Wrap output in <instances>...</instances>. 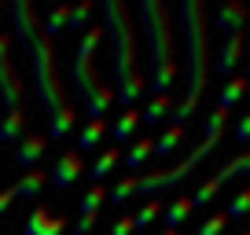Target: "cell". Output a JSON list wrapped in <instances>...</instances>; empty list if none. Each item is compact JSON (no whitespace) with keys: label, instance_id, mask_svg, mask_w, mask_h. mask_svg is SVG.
Listing matches in <instances>:
<instances>
[{"label":"cell","instance_id":"6da1fadb","mask_svg":"<svg viewBox=\"0 0 250 235\" xmlns=\"http://www.w3.org/2000/svg\"><path fill=\"white\" fill-rule=\"evenodd\" d=\"M11 26H15V37L19 44L26 48L30 55V66H33V88H37V99L48 114V136L52 140H66L70 129L78 125V114H74L70 99L62 92V81L59 70H55V48L52 40L41 33V15L30 0H15L11 4Z\"/></svg>","mask_w":250,"mask_h":235},{"label":"cell","instance_id":"7a4b0ae2","mask_svg":"<svg viewBox=\"0 0 250 235\" xmlns=\"http://www.w3.org/2000/svg\"><path fill=\"white\" fill-rule=\"evenodd\" d=\"M103 15V37L110 44V59H114V99L122 103L125 110L136 107V99L147 88V78L140 70V44H136V19L133 8L122 4V0H107L100 4Z\"/></svg>","mask_w":250,"mask_h":235},{"label":"cell","instance_id":"3957f363","mask_svg":"<svg viewBox=\"0 0 250 235\" xmlns=\"http://www.w3.org/2000/svg\"><path fill=\"white\" fill-rule=\"evenodd\" d=\"M180 30H184V99L173 103V125H184L199 110L210 78V22L199 0L180 4Z\"/></svg>","mask_w":250,"mask_h":235},{"label":"cell","instance_id":"277c9868","mask_svg":"<svg viewBox=\"0 0 250 235\" xmlns=\"http://www.w3.org/2000/svg\"><path fill=\"white\" fill-rule=\"evenodd\" d=\"M133 19L144 26V37H147V63H151L147 88H151V96H169L173 78H177V52H173L169 8H166L162 0H140L136 11H133Z\"/></svg>","mask_w":250,"mask_h":235},{"label":"cell","instance_id":"5b68a950","mask_svg":"<svg viewBox=\"0 0 250 235\" xmlns=\"http://www.w3.org/2000/svg\"><path fill=\"white\" fill-rule=\"evenodd\" d=\"M100 40H103V26H88V30L78 37V48H74V66H70L74 96H78V103L92 118H103L110 110V103H114V88L103 81V74L96 70V63H92Z\"/></svg>","mask_w":250,"mask_h":235},{"label":"cell","instance_id":"8992f818","mask_svg":"<svg viewBox=\"0 0 250 235\" xmlns=\"http://www.w3.org/2000/svg\"><path fill=\"white\" fill-rule=\"evenodd\" d=\"M225 121H228V110H221V107H217L210 118H206L199 147L191 151V155H188L180 165H173V169H155V173H144V176H136V195H158V191L177 188V184L184 180L188 173H191V169H199V165H203L206 158L213 155V147H217L221 133H225Z\"/></svg>","mask_w":250,"mask_h":235},{"label":"cell","instance_id":"52a82bcc","mask_svg":"<svg viewBox=\"0 0 250 235\" xmlns=\"http://www.w3.org/2000/svg\"><path fill=\"white\" fill-rule=\"evenodd\" d=\"M8 52H11V33H0V103L8 110H19L22 107V78L8 59Z\"/></svg>","mask_w":250,"mask_h":235},{"label":"cell","instance_id":"ba28073f","mask_svg":"<svg viewBox=\"0 0 250 235\" xmlns=\"http://www.w3.org/2000/svg\"><path fill=\"white\" fill-rule=\"evenodd\" d=\"M62 228H66V220L59 213H52L48 206H33V213L22 224V235H62Z\"/></svg>","mask_w":250,"mask_h":235},{"label":"cell","instance_id":"9c48e42d","mask_svg":"<svg viewBox=\"0 0 250 235\" xmlns=\"http://www.w3.org/2000/svg\"><path fill=\"white\" fill-rule=\"evenodd\" d=\"M81 173H85V158H81L78 151H62V155L55 158V165H52V173H48V176H52L55 188H70Z\"/></svg>","mask_w":250,"mask_h":235},{"label":"cell","instance_id":"30bf717a","mask_svg":"<svg viewBox=\"0 0 250 235\" xmlns=\"http://www.w3.org/2000/svg\"><path fill=\"white\" fill-rule=\"evenodd\" d=\"M247 15H250L247 4H235V0H228L225 8L217 11V19H213V30H217L225 40H228V37H239L243 26H247Z\"/></svg>","mask_w":250,"mask_h":235},{"label":"cell","instance_id":"8fae6325","mask_svg":"<svg viewBox=\"0 0 250 235\" xmlns=\"http://www.w3.org/2000/svg\"><path fill=\"white\" fill-rule=\"evenodd\" d=\"M48 151V140L44 136H22L15 147V165H22V169H37V162L44 158Z\"/></svg>","mask_w":250,"mask_h":235},{"label":"cell","instance_id":"7c38bea8","mask_svg":"<svg viewBox=\"0 0 250 235\" xmlns=\"http://www.w3.org/2000/svg\"><path fill=\"white\" fill-rule=\"evenodd\" d=\"M243 52H247V37H228V40H221V52H217V70L221 74H235V66H239V59H243Z\"/></svg>","mask_w":250,"mask_h":235},{"label":"cell","instance_id":"4fadbf2b","mask_svg":"<svg viewBox=\"0 0 250 235\" xmlns=\"http://www.w3.org/2000/svg\"><path fill=\"white\" fill-rule=\"evenodd\" d=\"M247 92H250V81H247V78H228L225 88H221V96H217V107L232 114V107H235V103H239Z\"/></svg>","mask_w":250,"mask_h":235},{"label":"cell","instance_id":"5bb4252c","mask_svg":"<svg viewBox=\"0 0 250 235\" xmlns=\"http://www.w3.org/2000/svg\"><path fill=\"white\" fill-rule=\"evenodd\" d=\"M103 133H107V118H88L85 125H81V133H78V155L81 151H92L96 143L103 140Z\"/></svg>","mask_w":250,"mask_h":235},{"label":"cell","instance_id":"9a60e30c","mask_svg":"<svg viewBox=\"0 0 250 235\" xmlns=\"http://www.w3.org/2000/svg\"><path fill=\"white\" fill-rule=\"evenodd\" d=\"M44 184H48V173H44V169H26L11 191H15V195H22V198H37Z\"/></svg>","mask_w":250,"mask_h":235},{"label":"cell","instance_id":"2e32d148","mask_svg":"<svg viewBox=\"0 0 250 235\" xmlns=\"http://www.w3.org/2000/svg\"><path fill=\"white\" fill-rule=\"evenodd\" d=\"M22 129H26V114H22V107H19V110H8V114L0 118V143H19Z\"/></svg>","mask_w":250,"mask_h":235},{"label":"cell","instance_id":"e0dca14e","mask_svg":"<svg viewBox=\"0 0 250 235\" xmlns=\"http://www.w3.org/2000/svg\"><path fill=\"white\" fill-rule=\"evenodd\" d=\"M221 184H228V180H235V176H250V151H239L235 158H228L225 165H221L217 173H213Z\"/></svg>","mask_w":250,"mask_h":235},{"label":"cell","instance_id":"ac0fdd59","mask_svg":"<svg viewBox=\"0 0 250 235\" xmlns=\"http://www.w3.org/2000/svg\"><path fill=\"white\" fill-rule=\"evenodd\" d=\"M166 118H173V99L169 96H151V103L140 110V121H147V125H158Z\"/></svg>","mask_w":250,"mask_h":235},{"label":"cell","instance_id":"d6986e66","mask_svg":"<svg viewBox=\"0 0 250 235\" xmlns=\"http://www.w3.org/2000/svg\"><path fill=\"white\" fill-rule=\"evenodd\" d=\"M191 213H195V210H191V198H173L169 206H162L166 228H173V232H180V224H184Z\"/></svg>","mask_w":250,"mask_h":235},{"label":"cell","instance_id":"ffe728a7","mask_svg":"<svg viewBox=\"0 0 250 235\" xmlns=\"http://www.w3.org/2000/svg\"><path fill=\"white\" fill-rule=\"evenodd\" d=\"M136 125H140V107H129V110H122V118H118V121H114V129H110L114 143H125L129 136L136 133Z\"/></svg>","mask_w":250,"mask_h":235},{"label":"cell","instance_id":"44dd1931","mask_svg":"<svg viewBox=\"0 0 250 235\" xmlns=\"http://www.w3.org/2000/svg\"><path fill=\"white\" fill-rule=\"evenodd\" d=\"M180 140H184V125H169V129H166V133L155 140V151H151V155H158V158H169L173 151L180 147Z\"/></svg>","mask_w":250,"mask_h":235},{"label":"cell","instance_id":"7402d4cb","mask_svg":"<svg viewBox=\"0 0 250 235\" xmlns=\"http://www.w3.org/2000/svg\"><path fill=\"white\" fill-rule=\"evenodd\" d=\"M118 162H122V151H118V147H107V151H103V155L92 162V169H88V173H92V184H100L103 176H110Z\"/></svg>","mask_w":250,"mask_h":235},{"label":"cell","instance_id":"603a6c76","mask_svg":"<svg viewBox=\"0 0 250 235\" xmlns=\"http://www.w3.org/2000/svg\"><path fill=\"white\" fill-rule=\"evenodd\" d=\"M107 202V188L103 184H92V188L85 191V198H81V217H100V206Z\"/></svg>","mask_w":250,"mask_h":235},{"label":"cell","instance_id":"cb8c5ba5","mask_svg":"<svg viewBox=\"0 0 250 235\" xmlns=\"http://www.w3.org/2000/svg\"><path fill=\"white\" fill-rule=\"evenodd\" d=\"M151 151H155V140H147V136H140V140H136L133 143V147H129V151H125V165H129V169H140V165L144 162H147V158H151Z\"/></svg>","mask_w":250,"mask_h":235},{"label":"cell","instance_id":"d4e9b609","mask_svg":"<svg viewBox=\"0 0 250 235\" xmlns=\"http://www.w3.org/2000/svg\"><path fill=\"white\" fill-rule=\"evenodd\" d=\"M92 4H74V8H66V30H74V33H85L88 26V19H92Z\"/></svg>","mask_w":250,"mask_h":235},{"label":"cell","instance_id":"484cf974","mask_svg":"<svg viewBox=\"0 0 250 235\" xmlns=\"http://www.w3.org/2000/svg\"><path fill=\"white\" fill-rule=\"evenodd\" d=\"M158 217H162V202H158V198H147V202L133 213V228H136V232H144V228H151Z\"/></svg>","mask_w":250,"mask_h":235},{"label":"cell","instance_id":"4316f807","mask_svg":"<svg viewBox=\"0 0 250 235\" xmlns=\"http://www.w3.org/2000/svg\"><path fill=\"white\" fill-rule=\"evenodd\" d=\"M62 30H66V4H62V8H52L44 19H41V33H44L48 40H52L55 33H62Z\"/></svg>","mask_w":250,"mask_h":235},{"label":"cell","instance_id":"83f0119b","mask_svg":"<svg viewBox=\"0 0 250 235\" xmlns=\"http://www.w3.org/2000/svg\"><path fill=\"white\" fill-rule=\"evenodd\" d=\"M133 195H136V173H133V176H122V180L107 191V198H110L114 206H122L125 198H133Z\"/></svg>","mask_w":250,"mask_h":235},{"label":"cell","instance_id":"f1b7e54d","mask_svg":"<svg viewBox=\"0 0 250 235\" xmlns=\"http://www.w3.org/2000/svg\"><path fill=\"white\" fill-rule=\"evenodd\" d=\"M225 217H228V220H239V217H250V188H243L239 195H235L232 202H228Z\"/></svg>","mask_w":250,"mask_h":235},{"label":"cell","instance_id":"f546056e","mask_svg":"<svg viewBox=\"0 0 250 235\" xmlns=\"http://www.w3.org/2000/svg\"><path fill=\"white\" fill-rule=\"evenodd\" d=\"M221 188H225V184H221V180H217V176H210V180H206V184H203V188H199V191H195V195H191V210H203V206H206V202H210V198H213V195H217V191H221Z\"/></svg>","mask_w":250,"mask_h":235},{"label":"cell","instance_id":"4dcf8cb0","mask_svg":"<svg viewBox=\"0 0 250 235\" xmlns=\"http://www.w3.org/2000/svg\"><path fill=\"white\" fill-rule=\"evenodd\" d=\"M225 228H228V217H225V213H210V217L195 228V235H225Z\"/></svg>","mask_w":250,"mask_h":235},{"label":"cell","instance_id":"1f68e13d","mask_svg":"<svg viewBox=\"0 0 250 235\" xmlns=\"http://www.w3.org/2000/svg\"><path fill=\"white\" fill-rule=\"evenodd\" d=\"M136 228H133V217H118L114 224H110V232L107 235H133Z\"/></svg>","mask_w":250,"mask_h":235},{"label":"cell","instance_id":"d6a6232c","mask_svg":"<svg viewBox=\"0 0 250 235\" xmlns=\"http://www.w3.org/2000/svg\"><path fill=\"white\" fill-rule=\"evenodd\" d=\"M235 140H239V143H250V110L235 121Z\"/></svg>","mask_w":250,"mask_h":235},{"label":"cell","instance_id":"836d02e7","mask_svg":"<svg viewBox=\"0 0 250 235\" xmlns=\"http://www.w3.org/2000/svg\"><path fill=\"white\" fill-rule=\"evenodd\" d=\"M11 198H15V191H11V188H4V191H0V217H4V210L11 206Z\"/></svg>","mask_w":250,"mask_h":235},{"label":"cell","instance_id":"e575fe53","mask_svg":"<svg viewBox=\"0 0 250 235\" xmlns=\"http://www.w3.org/2000/svg\"><path fill=\"white\" fill-rule=\"evenodd\" d=\"M92 224H96V217H81L78 220V235H88V232H92Z\"/></svg>","mask_w":250,"mask_h":235},{"label":"cell","instance_id":"d590c367","mask_svg":"<svg viewBox=\"0 0 250 235\" xmlns=\"http://www.w3.org/2000/svg\"><path fill=\"white\" fill-rule=\"evenodd\" d=\"M162 235H180V232H173V228H166V232H162Z\"/></svg>","mask_w":250,"mask_h":235},{"label":"cell","instance_id":"8d00e7d4","mask_svg":"<svg viewBox=\"0 0 250 235\" xmlns=\"http://www.w3.org/2000/svg\"><path fill=\"white\" fill-rule=\"evenodd\" d=\"M243 78H247V81H250V63H247V74H243Z\"/></svg>","mask_w":250,"mask_h":235},{"label":"cell","instance_id":"74e56055","mask_svg":"<svg viewBox=\"0 0 250 235\" xmlns=\"http://www.w3.org/2000/svg\"><path fill=\"white\" fill-rule=\"evenodd\" d=\"M239 235H250V228H247V232H239Z\"/></svg>","mask_w":250,"mask_h":235},{"label":"cell","instance_id":"f35d334b","mask_svg":"<svg viewBox=\"0 0 250 235\" xmlns=\"http://www.w3.org/2000/svg\"><path fill=\"white\" fill-rule=\"evenodd\" d=\"M0 11H4V8H0Z\"/></svg>","mask_w":250,"mask_h":235}]
</instances>
